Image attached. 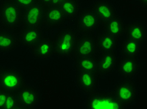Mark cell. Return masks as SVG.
Masks as SVG:
<instances>
[{"label":"cell","mask_w":147,"mask_h":109,"mask_svg":"<svg viewBox=\"0 0 147 109\" xmlns=\"http://www.w3.org/2000/svg\"><path fill=\"white\" fill-rule=\"evenodd\" d=\"M79 36L76 28H65L59 30L53 40L55 55L63 58L73 57Z\"/></svg>","instance_id":"cell-1"},{"label":"cell","mask_w":147,"mask_h":109,"mask_svg":"<svg viewBox=\"0 0 147 109\" xmlns=\"http://www.w3.org/2000/svg\"><path fill=\"white\" fill-rule=\"evenodd\" d=\"M22 8L12 0H3L0 3V25L3 28L15 31L22 26L23 20Z\"/></svg>","instance_id":"cell-2"},{"label":"cell","mask_w":147,"mask_h":109,"mask_svg":"<svg viewBox=\"0 0 147 109\" xmlns=\"http://www.w3.org/2000/svg\"><path fill=\"white\" fill-rule=\"evenodd\" d=\"M25 84V76L20 70L11 67H0V90L17 93Z\"/></svg>","instance_id":"cell-3"},{"label":"cell","mask_w":147,"mask_h":109,"mask_svg":"<svg viewBox=\"0 0 147 109\" xmlns=\"http://www.w3.org/2000/svg\"><path fill=\"white\" fill-rule=\"evenodd\" d=\"M86 107L88 109L125 108L116 97L113 91L97 92L96 91L88 95Z\"/></svg>","instance_id":"cell-4"},{"label":"cell","mask_w":147,"mask_h":109,"mask_svg":"<svg viewBox=\"0 0 147 109\" xmlns=\"http://www.w3.org/2000/svg\"><path fill=\"white\" fill-rule=\"evenodd\" d=\"M76 21V28L80 34H92L101 25L99 18L91 8L81 9Z\"/></svg>","instance_id":"cell-5"},{"label":"cell","mask_w":147,"mask_h":109,"mask_svg":"<svg viewBox=\"0 0 147 109\" xmlns=\"http://www.w3.org/2000/svg\"><path fill=\"white\" fill-rule=\"evenodd\" d=\"M113 93L125 107L132 104L137 97L136 87L131 79H123L113 89Z\"/></svg>","instance_id":"cell-6"},{"label":"cell","mask_w":147,"mask_h":109,"mask_svg":"<svg viewBox=\"0 0 147 109\" xmlns=\"http://www.w3.org/2000/svg\"><path fill=\"white\" fill-rule=\"evenodd\" d=\"M98 54L96 36L92 34H80L74 57H96Z\"/></svg>","instance_id":"cell-7"},{"label":"cell","mask_w":147,"mask_h":109,"mask_svg":"<svg viewBox=\"0 0 147 109\" xmlns=\"http://www.w3.org/2000/svg\"><path fill=\"white\" fill-rule=\"evenodd\" d=\"M67 19L59 6H48L43 13L41 27L43 30L57 28L65 24Z\"/></svg>","instance_id":"cell-8"},{"label":"cell","mask_w":147,"mask_h":109,"mask_svg":"<svg viewBox=\"0 0 147 109\" xmlns=\"http://www.w3.org/2000/svg\"><path fill=\"white\" fill-rule=\"evenodd\" d=\"M20 107L24 108H34L40 100V94L38 89L30 85H25L17 92Z\"/></svg>","instance_id":"cell-9"},{"label":"cell","mask_w":147,"mask_h":109,"mask_svg":"<svg viewBox=\"0 0 147 109\" xmlns=\"http://www.w3.org/2000/svg\"><path fill=\"white\" fill-rule=\"evenodd\" d=\"M18 34L20 44L30 49L45 38L44 30L41 26L31 28L22 27Z\"/></svg>","instance_id":"cell-10"},{"label":"cell","mask_w":147,"mask_h":109,"mask_svg":"<svg viewBox=\"0 0 147 109\" xmlns=\"http://www.w3.org/2000/svg\"><path fill=\"white\" fill-rule=\"evenodd\" d=\"M98 77L96 72L77 71L76 84L78 87L88 95L93 93L97 89Z\"/></svg>","instance_id":"cell-11"},{"label":"cell","mask_w":147,"mask_h":109,"mask_svg":"<svg viewBox=\"0 0 147 109\" xmlns=\"http://www.w3.org/2000/svg\"><path fill=\"white\" fill-rule=\"evenodd\" d=\"M96 74L104 76L111 73L117 65V55L115 52L99 54L96 57Z\"/></svg>","instance_id":"cell-12"},{"label":"cell","mask_w":147,"mask_h":109,"mask_svg":"<svg viewBox=\"0 0 147 109\" xmlns=\"http://www.w3.org/2000/svg\"><path fill=\"white\" fill-rule=\"evenodd\" d=\"M44 9L42 5L35 3L26 9L23 15L22 27L31 28L41 26Z\"/></svg>","instance_id":"cell-13"},{"label":"cell","mask_w":147,"mask_h":109,"mask_svg":"<svg viewBox=\"0 0 147 109\" xmlns=\"http://www.w3.org/2000/svg\"><path fill=\"white\" fill-rule=\"evenodd\" d=\"M91 9L99 18L101 25L106 24L116 15L115 7L107 0H96Z\"/></svg>","instance_id":"cell-14"},{"label":"cell","mask_w":147,"mask_h":109,"mask_svg":"<svg viewBox=\"0 0 147 109\" xmlns=\"http://www.w3.org/2000/svg\"><path fill=\"white\" fill-rule=\"evenodd\" d=\"M117 66V71L123 79H131L139 72L140 65L136 57H123Z\"/></svg>","instance_id":"cell-15"},{"label":"cell","mask_w":147,"mask_h":109,"mask_svg":"<svg viewBox=\"0 0 147 109\" xmlns=\"http://www.w3.org/2000/svg\"><path fill=\"white\" fill-rule=\"evenodd\" d=\"M20 44L18 33L6 28L0 29V52L14 51Z\"/></svg>","instance_id":"cell-16"},{"label":"cell","mask_w":147,"mask_h":109,"mask_svg":"<svg viewBox=\"0 0 147 109\" xmlns=\"http://www.w3.org/2000/svg\"><path fill=\"white\" fill-rule=\"evenodd\" d=\"M124 34L126 38L131 39L142 44L146 39V29L142 22L134 21L125 26Z\"/></svg>","instance_id":"cell-17"},{"label":"cell","mask_w":147,"mask_h":109,"mask_svg":"<svg viewBox=\"0 0 147 109\" xmlns=\"http://www.w3.org/2000/svg\"><path fill=\"white\" fill-rule=\"evenodd\" d=\"M32 54L34 57L40 60L49 59L54 54L53 40L44 38L38 44L31 48Z\"/></svg>","instance_id":"cell-18"},{"label":"cell","mask_w":147,"mask_h":109,"mask_svg":"<svg viewBox=\"0 0 147 109\" xmlns=\"http://www.w3.org/2000/svg\"><path fill=\"white\" fill-rule=\"evenodd\" d=\"M96 45L99 54L115 52L118 46V39L102 31L96 36Z\"/></svg>","instance_id":"cell-19"},{"label":"cell","mask_w":147,"mask_h":109,"mask_svg":"<svg viewBox=\"0 0 147 109\" xmlns=\"http://www.w3.org/2000/svg\"><path fill=\"white\" fill-rule=\"evenodd\" d=\"M103 32L119 39L124 34L125 24L122 18L118 15H115L110 20L103 25Z\"/></svg>","instance_id":"cell-20"},{"label":"cell","mask_w":147,"mask_h":109,"mask_svg":"<svg viewBox=\"0 0 147 109\" xmlns=\"http://www.w3.org/2000/svg\"><path fill=\"white\" fill-rule=\"evenodd\" d=\"M67 21L76 20L81 10V3L79 0H65L59 6Z\"/></svg>","instance_id":"cell-21"},{"label":"cell","mask_w":147,"mask_h":109,"mask_svg":"<svg viewBox=\"0 0 147 109\" xmlns=\"http://www.w3.org/2000/svg\"><path fill=\"white\" fill-rule=\"evenodd\" d=\"M142 44L131 39L125 38L121 44L123 57H136L141 52Z\"/></svg>","instance_id":"cell-22"},{"label":"cell","mask_w":147,"mask_h":109,"mask_svg":"<svg viewBox=\"0 0 147 109\" xmlns=\"http://www.w3.org/2000/svg\"><path fill=\"white\" fill-rule=\"evenodd\" d=\"M96 57H84L76 59L75 67L77 71L96 72Z\"/></svg>","instance_id":"cell-23"},{"label":"cell","mask_w":147,"mask_h":109,"mask_svg":"<svg viewBox=\"0 0 147 109\" xmlns=\"http://www.w3.org/2000/svg\"><path fill=\"white\" fill-rule=\"evenodd\" d=\"M20 108L18 99L14 94L8 93L6 97L4 108L6 109H14Z\"/></svg>","instance_id":"cell-24"},{"label":"cell","mask_w":147,"mask_h":109,"mask_svg":"<svg viewBox=\"0 0 147 109\" xmlns=\"http://www.w3.org/2000/svg\"><path fill=\"white\" fill-rule=\"evenodd\" d=\"M12 1L19 7L25 9L36 3V0H12Z\"/></svg>","instance_id":"cell-25"},{"label":"cell","mask_w":147,"mask_h":109,"mask_svg":"<svg viewBox=\"0 0 147 109\" xmlns=\"http://www.w3.org/2000/svg\"><path fill=\"white\" fill-rule=\"evenodd\" d=\"M8 94L7 92L0 90V108H4V105Z\"/></svg>","instance_id":"cell-26"},{"label":"cell","mask_w":147,"mask_h":109,"mask_svg":"<svg viewBox=\"0 0 147 109\" xmlns=\"http://www.w3.org/2000/svg\"><path fill=\"white\" fill-rule=\"evenodd\" d=\"M65 0H51L49 6H59Z\"/></svg>","instance_id":"cell-27"},{"label":"cell","mask_w":147,"mask_h":109,"mask_svg":"<svg viewBox=\"0 0 147 109\" xmlns=\"http://www.w3.org/2000/svg\"><path fill=\"white\" fill-rule=\"evenodd\" d=\"M140 5H142L144 7H146L147 6V0H136Z\"/></svg>","instance_id":"cell-28"},{"label":"cell","mask_w":147,"mask_h":109,"mask_svg":"<svg viewBox=\"0 0 147 109\" xmlns=\"http://www.w3.org/2000/svg\"><path fill=\"white\" fill-rule=\"evenodd\" d=\"M40 1L42 2V4L45 5L46 6H49L50 3L51 2V0H40Z\"/></svg>","instance_id":"cell-29"}]
</instances>
